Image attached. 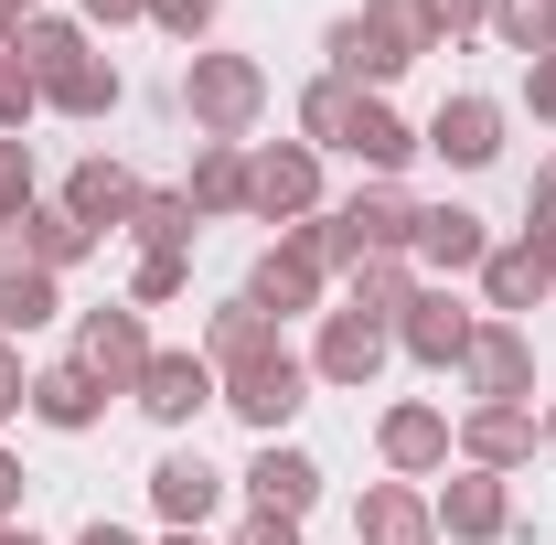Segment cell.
<instances>
[{
  "label": "cell",
  "instance_id": "4fadbf2b",
  "mask_svg": "<svg viewBox=\"0 0 556 545\" xmlns=\"http://www.w3.org/2000/svg\"><path fill=\"white\" fill-rule=\"evenodd\" d=\"M247 300H257L268 321H289V310H311V300H321V257H311L300 236H278L268 257H257V278H247Z\"/></svg>",
  "mask_w": 556,
  "mask_h": 545
},
{
  "label": "cell",
  "instance_id": "484cf974",
  "mask_svg": "<svg viewBox=\"0 0 556 545\" xmlns=\"http://www.w3.org/2000/svg\"><path fill=\"white\" fill-rule=\"evenodd\" d=\"M407 300H417V268H407V257H364V268H353V321L396 332V321H407Z\"/></svg>",
  "mask_w": 556,
  "mask_h": 545
},
{
  "label": "cell",
  "instance_id": "52a82bcc",
  "mask_svg": "<svg viewBox=\"0 0 556 545\" xmlns=\"http://www.w3.org/2000/svg\"><path fill=\"white\" fill-rule=\"evenodd\" d=\"M332 150H353L375 182H396V172H407V150H417V129L396 118V107H386V97H364V86H353V97H343V118H332Z\"/></svg>",
  "mask_w": 556,
  "mask_h": 545
},
{
  "label": "cell",
  "instance_id": "bcb514c9",
  "mask_svg": "<svg viewBox=\"0 0 556 545\" xmlns=\"http://www.w3.org/2000/svg\"><path fill=\"white\" fill-rule=\"evenodd\" d=\"M535 204H556V161H535Z\"/></svg>",
  "mask_w": 556,
  "mask_h": 545
},
{
  "label": "cell",
  "instance_id": "8fae6325",
  "mask_svg": "<svg viewBox=\"0 0 556 545\" xmlns=\"http://www.w3.org/2000/svg\"><path fill=\"white\" fill-rule=\"evenodd\" d=\"M150 503H161V524H172V535H204V514L225 503V471H214L204 449H172V460L150 471Z\"/></svg>",
  "mask_w": 556,
  "mask_h": 545
},
{
  "label": "cell",
  "instance_id": "8992f818",
  "mask_svg": "<svg viewBox=\"0 0 556 545\" xmlns=\"http://www.w3.org/2000/svg\"><path fill=\"white\" fill-rule=\"evenodd\" d=\"M75 375H97L108 396H139V375H150V332H139V310H86V332L65 353Z\"/></svg>",
  "mask_w": 556,
  "mask_h": 545
},
{
  "label": "cell",
  "instance_id": "d6986e66",
  "mask_svg": "<svg viewBox=\"0 0 556 545\" xmlns=\"http://www.w3.org/2000/svg\"><path fill=\"white\" fill-rule=\"evenodd\" d=\"M417 257H428V268H439V278L482 268V257H492L482 214H460V204H417Z\"/></svg>",
  "mask_w": 556,
  "mask_h": 545
},
{
  "label": "cell",
  "instance_id": "ba28073f",
  "mask_svg": "<svg viewBox=\"0 0 556 545\" xmlns=\"http://www.w3.org/2000/svg\"><path fill=\"white\" fill-rule=\"evenodd\" d=\"M139 407L161 417V428H193L204 407H225V375H214L204 353H150V375H139Z\"/></svg>",
  "mask_w": 556,
  "mask_h": 545
},
{
  "label": "cell",
  "instance_id": "7c38bea8",
  "mask_svg": "<svg viewBox=\"0 0 556 545\" xmlns=\"http://www.w3.org/2000/svg\"><path fill=\"white\" fill-rule=\"evenodd\" d=\"M428 514H439V535H460V545H492L503 524H514V492H503V471H460L450 492H439V503H428Z\"/></svg>",
  "mask_w": 556,
  "mask_h": 545
},
{
  "label": "cell",
  "instance_id": "e575fe53",
  "mask_svg": "<svg viewBox=\"0 0 556 545\" xmlns=\"http://www.w3.org/2000/svg\"><path fill=\"white\" fill-rule=\"evenodd\" d=\"M22 214H33V150H22V139H0V236H11Z\"/></svg>",
  "mask_w": 556,
  "mask_h": 545
},
{
  "label": "cell",
  "instance_id": "f546056e",
  "mask_svg": "<svg viewBox=\"0 0 556 545\" xmlns=\"http://www.w3.org/2000/svg\"><path fill=\"white\" fill-rule=\"evenodd\" d=\"M492 33H503V54L546 65L556 54V0H492Z\"/></svg>",
  "mask_w": 556,
  "mask_h": 545
},
{
  "label": "cell",
  "instance_id": "d4e9b609",
  "mask_svg": "<svg viewBox=\"0 0 556 545\" xmlns=\"http://www.w3.org/2000/svg\"><path fill=\"white\" fill-rule=\"evenodd\" d=\"M556 278H546V257L535 246H492L482 257V300H492V321H514V310H535Z\"/></svg>",
  "mask_w": 556,
  "mask_h": 545
},
{
  "label": "cell",
  "instance_id": "6da1fadb",
  "mask_svg": "<svg viewBox=\"0 0 556 545\" xmlns=\"http://www.w3.org/2000/svg\"><path fill=\"white\" fill-rule=\"evenodd\" d=\"M11 43H22L33 86H43V107H65V118H108V107H118V65L86 43V22H43V11H33Z\"/></svg>",
  "mask_w": 556,
  "mask_h": 545
},
{
  "label": "cell",
  "instance_id": "ee69618b",
  "mask_svg": "<svg viewBox=\"0 0 556 545\" xmlns=\"http://www.w3.org/2000/svg\"><path fill=\"white\" fill-rule=\"evenodd\" d=\"M75 545H139V535H129V524H108V514H97V524H86Z\"/></svg>",
  "mask_w": 556,
  "mask_h": 545
},
{
  "label": "cell",
  "instance_id": "5b68a950",
  "mask_svg": "<svg viewBox=\"0 0 556 545\" xmlns=\"http://www.w3.org/2000/svg\"><path fill=\"white\" fill-rule=\"evenodd\" d=\"M225 407L247 417V428H257V439H278V428H289V417L311 407V364H300V353H289V342H278L268 364H236V375H225Z\"/></svg>",
  "mask_w": 556,
  "mask_h": 545
},
{
  "label": "cell",
  "instance_id": "5bb4252c",
  "mask_svg": "<svg viewBox=\"0 0 556 545\" xmlns=\"http://www.w3.org/2000/svg\"><path fill=\"white\" fill-rule=\"evenodd\" d=\"M353 545H439L428 492H407V481H375V492H364V514H353Z\"/></svg>",
  "mask_w": 556,
  "mask_h": 545
},
{
  "label": "cell",
  "instance_id": "d590c367",
  "mask_svg": "<svg viewBox=\"0 0 556 545\" xmlns=\"http://www.w3.org/2000/svg\"><path fill=\"white\" fill-rule=\"evenodd\" d=\"M150 22H161V33H182V43H204L214 0H150Z\"/></svg>",
  "mask_w": 556,
  "mask_h": 545
},
{
  "label": "cell",
  "instance_id": "603a6c76",
  "mask_svg": "<svg viewBox=\"0 0 556 545\" xmlns=\"http://www.w3.org/2000/svg\"><path fill=\"white\" fill-rule=\"evenodd\" d=\"M525 449H535V417L525 407H471L460 417V460H471V471H514Z\"/></svg>",
  "mask_w": 556,
  "mask_h": 545
},
{
  "label": "cell",
  "instance_id": "74e56055",
  "mask_svg": "<svg viewBox=\"0 0 556 545\" xmlns=\"http://www.w3.org/2000/svg\"><path fill=\"white\" fill-rule=\"evenodd\" d=\"M22 407H33V375H22V353L0 342V417H22Z\"/></svg>",
  "mask_w": 556,
  "mask_h": 545
},
{
  "label": "cell",
  "instance_id": "ffe728a7",
  "mask_svg": "<svg viewBox=\"0 0 556 545\" xmlns=\"http://www.w3.org/2000/svg\"><path fill=\"white\" fill-rule=\"evenodd\" d=\"M375 364H386V332L353 321V310H332V321H321V353H311V375H321V385H375Z\"/></svg>",
  "mask_w": 556,
  "mask_h": 545
},
{
  "label": "cell",
  "instance_id": "7a4b0ae2",
  "mask_svg": "<svg viewBox=\"0 0 556 545\" xmlns=\"http://www.w3.org/2000/svg\"><path fill=\"white\" fill-rule=\"evenodd\" d=\"M300 246L321 257V278H332V268H364V257H407V246H417V204L396 193V182H364L343 214L300 225Z\"/></svg>",
  "mask_w": 556,
  "mask_h": 545
},
{
  "label": "cell",
  "instance_id": "4dcf8cb0",
  "mask_svg": "<svg viewBox=\"0 0 556 545\" xmlns=\"http://www.w3.org/2000/svg\"><path fill=\"white\" fill-rule=\"evenodd\" d=\"M193 225H204V214H193V193H139V214H129L139 246H193Z\"/></svg>",
  "mask_w": 556,
  "mask_h": 545
},
{
  "label": "cell",
  "instance_id": "f907efd6",
  "mask_svg": "<svg viewBox=\"0 0 556 545\" xmlns=\"http://www.w3.org/2000/svg\"><path fill=\"white\" fill-rule=\"evenodd\" d=\"M546 439H556V407H546Z\"/></svg>",
  "mask_w": 556,
  "mask_h": 545
},
{
  "label": "cell",
  "instance_id": "c3c4849f",
  "mask_svg": "<svg viewBox=\"0 0 556 545\" xmlns=\"http://www.w3.org/2000/svg\"><path fill=\"white\" fill-rule=\"evenodd\" d=\"M0 268H11V236H0Z\"/></svg>",
  "mask_w": 556,
  "mask_h": 545
},
{
  "label": "cell",
  "instance_id": "7402d4cb",
  "mask_svg": "<svg viewBox=\"0 0 556 545\" xmlns=\"http://www.w3.org/2000/svg\"><path fill=\"white\" fill-rule=\"evenodd\" d=\"M65 204H75V225H97V236H108V225H129V214H139V182L108 161V150H97V161H75Z\"/></svg>",
  "mask_w": 556,
  "mask_h": 545
},
{
  "label": "cell",
  "instance_id": "f35d334b",
  "mask_svg": "<svg viewBox=\"0 0 556 545\" xmlns=\"http://www.w3.org/2000/svg\"><path fill=\"white\" fill-rule=\"evenodd\" d=\"M525 107H535V118H556V54H546V65H525Z\"/></svg>",
  "mask_w": 556,
  "mask_h": 545
},
{
  "label": "cell",
  "instance_id": "7bdbcfd3",
  "mask_svg": "<svg viewBox=\"0 0 556 545\" xmlns=\"http://www.w3.org/2000/svg\"><path fill=\"white\" fill-rule=\"evenodd\" d=\"M11 514H22V460L0 449V524H11Z\"/></svg>",
  "mask_w": 556,
  "mask_h": 545
},
{
  "label": "cell",
  "instance_id": "2e32d148",
  "mask_svg": "<svg viewBox=\"0 0 556 545\" xmlns=\"http://www.w3.org/2000/svg\"><path fill=\"white\" fill-rule=\"evenodd\" d=\"M86 246H97V225H75V204H33L11 225V257H22V268H54V278H65Z\"/></svg>",
  "mask_w": 556,
  "mask_h": 545
},
{
  "label": "cell",
  "instance_id": "83f0119b",
  "mask_svg": "<svg viewBox=\"0 0 556 545\" xmlns=\"http://www.w3.org/2000/svg\"><path fill=\"white\" fill-rule=\"evenodd\" d=\"M97 407H108L97 375H75V364H43V375H33V417H43V428H97Z\"/></svg>",
  "mask_w": 556,
  "mask_h": 545
},
{
  "label": "cell",
  "instance_id": "ac0fdd59",
  "mask_svg": "<svg viewBox=\"0 0 556 545\" xmlns=\"http://www.w3.org/2000/svg\"><path fill=\"white\" fill-rule=\"evenodd\" d=\"M247 492H257V514H289V524H300V514L321 503V460L268 439V449H257V471H247Z\"/></svg>",
  "mask_w": 556,
  "mask_h": 545
},
{
  "label": "cell",
  "instance_id": "60d3db41",
  "mask_svg": "<svg viewBox=\"0 0 556 545\" xmlns=\"http://www.w3.org/2000/svg\"><path fill=\"white\" fill-rule=\"evenodd\" d=\"M525 246L546 257V278H556V204H535V225H525Z\"/></svg>",
  "mask_w": 556,
  "mask_h": 545
},
{
  "label": "cell",
  "instance_id": "681fc988",
  "mask_svg": "<svg viewBox=\"0 0 556 545\" xmlns=\"http://www.w3.org/2000/svg\"><path fill=\"white\" fill-rule=\"evenodd\" d=\"M172 545H204V535H172Z\"/></svg>",
  "mask_w": 556,
  "mask_h": 545
},
{
  "label": "cell",
  "instance_id": "3957f363",
  "mask_svg": "<svg viewBox=\"0 0 556 545\" xmlns=\"http://www.w3.org/2000/svg\"><path fill=\"white\" fill-rule=\"evenodd\" d=\"M182 107H193L204 139H247L257 107H268V65H257V54H193V65H182Z\"/></svg>",
  "mask_w": 556,
  "mask_h": 545
},
{
  "label": "cell",
  "instance_id": "f1b7e54d",
  "mask_svg": "<svg viewBox=\"0 0 556 545\" xmlns=\"http://www.w3.org/2000/svg\"><path fill=\"white\" fill-rule=\"evenodd\" d=\"M54 310H65V289H54V268H22V257L0 268V332H11V342H22V332H43Z\"/></svg>",
  "mask_w": 556,
  "mask_h": 545
},
{
  "label": "cell",
  "instance_id": "4316f807",
  "mask_svg": "<svg viewBox=\"0 0 556 545\" xmlns=\"http://www.w3.org/2000/svg\"><path fill=\"white\" fill-rule=\"evenodd\" d=\"M193 214H247V139H204L193 150Z\"/></svg>",
  "mask_w": 556,
  "mask_h": 545
},
{
  "label": "cell",
  "instance_id": "44dd1931",
  "mask_svg": "<svg viewBox=\"0 0 556 545\" xmlns=\"http://www.w3.org/2000/svg\"><path fill=\"white\" fill-rule=\"evenodd\" d=\"M268 353H278V321L257 310V300H225V310L204 321V364H214V375H236V364H268Z\"/></svg>",
  "mask_w": 556,
  "mask_h": 545
},
{
  "label": "cell",
  "instance_id": "f6af8a7d",
  "mask_svg": "<svg viewBox=\"0 0 556 545\" xmlns=\"http://www.w3.org/2000/svg\"><path fill=\"white\" fill-rule=\"evenodd\" d=\"M22 22H33V0H0V43H11V33H22Z\"/></svg>",
  "mask_w": 556,
  "mask_h": 545
},
{
  "label": "cell",
  "instance_id": "7dc6e473",
  "mask_svg": "<svg viewBox=\"0 0 556 545\" xmlns=\"http://www.w3.org/2000/svg\"><path fill=\"white\" fill-rule=\"evenodd\" d=\"M0 545H43V535H33V524H0Z\"/></svg>",
  "mask_w": 556,
  "mask_h": 545
},
{
  "label": "cell",
  "instance_id": "1f68e13d",
  "mask_svg": "<svg viewBox=\"0 0 556 545\" xmlns=\"http://www.w3.org/2000/svg\"><path fill=\"white\" fill-rule=\"evenodd\" d=\"M182 289H193V257H182V246H139V268H129L139 310H161V300H182Z\"/></svg>",
  "mask_w": 556,
  "mask_h": 545
},
{
  "label": "cell",
  "instance_id": "ab89813d",
  "mask_svg": "<svg viewBox=\"0 0 556 545\" xmlns=\"http://www.w3.org/2000/svg\"><path fill=\"white\" fill-rule=\"evenodd\" d=\"M236 545H300V524H289V514H257V524H247Z\"/></svg>",
  "mask_w": 556,
  "mask_h": 545
},
{
  "label": "cell",
  "instance_id": "30bf717a",
  "mask_svg": "<svg viewBox=\"0 0 556 545\" xmlns=\"http://www.w3.org/2000/svg\"><path fill=\"white\" fill-rule=\"evenodd\" d=\"M471 332H482V310H460L450 289H417V300H407V321H396V342H407L417 364H439V375L471 353Z\"/></svg>",
  "mask_w": 556,
  "mask_h": 545
},
{
  "label": "cell",
  "instance_id": "9a60e30c",
  "mask_svg": "<svg viewBox=\"0 0 556 545\" xmlns=\"http://www.w3.org/2000/svg\"><path fill=\"white\" fill-rule=\"evenodd\" d=\"M321 54H332V75H343V86H364V97H375V86H396V75H407V54H396V43H386V33H375V22H364V11H343V22H332V33H321Z\"/></svg>",
  "mask_w": 556,
  "mask_h": 545
},
{
  "label": "cell",
  "instance_id": "b9f144b4",
  "mask_svg": "<svg viewBox=\"0 0 556 545\" xmlns=\"http://www.w3.org/2000/svg\"><path fill=\"white\" fill-rule=\"evenodd\" d=\"M86 22H150V0H86Z\"/></svg>",
  "mask_w": 556,
  "mask_h": 545
},
{
  "label": "cell",
  "instance_id": "277c9868",
  "mask_svg": "<svg viewBox=\"0 0 556 545\" xmlns=\"http://www.w3.org/2000/svg\"><path fill=\"white\" fill-rule=\"evenodd\" d=\"M247 214H268V225H300V214H321V150H311V139L247 150Z\"/></svg>",
  "mask_w": 556,
  "mask_h": 545
},
{
  "label": "cell",
  "instance_id": "8d00e7d4",
  "mask_svg": "<svg viewBox=\"0 0 556 545\" xmlns=\"http://www.w3.org/2000/svg\"><path fill=\"white\" fill-rule=\"evenodd\" d=\"M428 22H439V43H450V33H482L492 0H428Z\"/></svg>",
  "mask_w": 556,
  "mask_h": 545
},
{
  "label": "cell",
  "instance_id": "836d02e7",
  "mask_svg": "<svg viewBox=\"0 0 556 545\" xmlns=\"http://www.w3.org/2000/svg\"><path fill=\"white\" fill-rule=\"evenodd\" d=\"M33 107H43V86H33V65H22V43H0V139H22Z\"/></svg>",
  "mask_w": 556,
  "mask_h": 545
},
{
  "label": "cell",
  "instance_id": "d6a6232c",
  "mask_svg": "<svg viewBox=\"0 0 556 545\" xmlns=\"http://www.w3.org/2000/svg\"><path fill=\"white\" fill-rule=\"evenodd\" d=\"M364 22H375V33H386V43H396V54H428V43H439V22H428V0H364Z\"/></svg>",
  "mask_w": 556,
  "mask_h": 545
},
{
  "label": "cell",
  "instance_id": "e0dca14e",
  "mask_svg": "<svg viewBox=\"0 0 556 545\" xmlns=\"http://www.w3.org/2000/svg\"><path fill=\"white\" fill-rule=\"evenodd\" d=\"M428 150L460 161V172H482L492 150H503V107H492V97H450V107L428 118Z\"/></svg>",
  "mask_w": 556,
  "mask_h": 545
},
{
  "label": "cell",
  "instance_id": "9c48e42d",
  "mask_svg": "<svg viewBox=\"0 0 556 545\" xmlns=\"http://www.w3.org/2000/svg\"><path fill=\"white\" fill-rule=\"evenodd\" d=\"M460 375H471L482 407H525V385H535V342L514 332V321H482L471 353H460Z\"/></svg>",
  "mask_w": 556,
  "mask_h": 545
},
{
  "label": "cell",
  "instance_id": "cb8c5ba5",
  "mask_svg": "<svg viewBox=\"0 0 556 545\" xmlns=\"http://www.w3.org/2000/svg\"><path fill=\"white\" fill-rule=\"evenodd\" d=\"M375 439H386V460H396L407 481L450 471V417H439V407H396L386 428H375Z\"/></svg>",
  "mask_w": 556,
  "mask_h": 545
}]
</instances>
